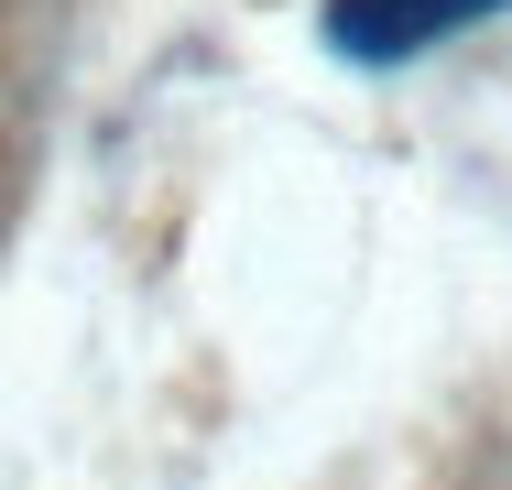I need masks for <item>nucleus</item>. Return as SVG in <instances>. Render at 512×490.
I'll use <instances>...</instances> for the list:
<instances>
[{"mask_svg":"<svg viewBox=\"0 0 512 490\" xmlns=\"http://www.w3.org/2000/svg\"><path fill=\"white\" fill-rule=\"evenodd\" d=\"M502 11L512 0H327V55H349V66L382 77V66H414V55L502 22Z\"/></svg>","mask_w":512,"mask_h":490,"instance_id":"obj_1","label":"nucleus"}]
</instances>
